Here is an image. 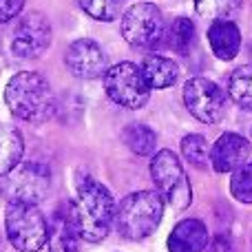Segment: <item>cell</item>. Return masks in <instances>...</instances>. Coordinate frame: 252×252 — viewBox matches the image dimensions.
I'll use <instances>...</instances> for the list:
<instances>
[{
    "label": "cell",
    "instance_id": "obj_9",
    "mask_svg": "<svg viewBox=\"0 0 252 252\" xmlns=\"http://www.w3.org/2000/svg\"><path fill=\"white\" fill-rule=\"evenodd\" d=\"M51 44V25L40 11H29L18 20L11 35V53L20 60H35Z\"/></svg>",
    "mask_w": 252,
    "mask_h": 252
},
{
    "label": "cell",
    "instance_id": "obj_16",
    "mask_svg": "<svg viewBox=\"0 0 252 252\" xmlns=\"http://www.w3.org/2000/svg\"><path fill=\"white\" fill-rule=\"evenodd\" d=\"M22 153H25V142L18 128L0 122V177L13 173L20 166Z\"/></svg>",
    "mask_w": 252,
    "mask_h": 252
},
{
    "label": "cell",
    "instance_id": "obj_24",
    "mask_svg": "<svg viewBox=\"0 0 252 252\" xmlns=\"http://www.w3.org/2000/svg\"><path fill=\"white\" fill-rule=\"evenodd\" d=\"M230 192L241 204H252V164H244L232 173Z\"/></svg>",
    "mask_w": 252,
    "mask_h": 252
},
{
    "label": "cell",
    "instance_id": "obj_12",
    "mask_svg": "<svg viewBox=\"0 0 252 252\" xmlns=\"http://www.w3.org/2000/svg\"><path fill=\"white\" fill-rule=\"evenodd\" d=\"M252 153L250 142L239 133H223L210 146V166L215 173H235L244 164H248Z\"/></svg>",
    "mask_w": 252,
    "mask_h": 252
},
{
    "label": "cell",
    "instance_id": "obj_13",
    "mask_svg": "<svg viewBox=\"0 0 252 252\" xmlns=\"http://www.w3.org/2000/svg\"><path fill=\"white\" fill-rule=\"evenodd\" d=\"M80 230L75 223L73 204H64L56 208L49 219V252H78Z\"/></svg>",
    "mask_w": 252,
    "mask_h": 252
},
{
    "label": "cell",
    "instance_id": "obj_20",
    "mask_svg": "<svg viewBox=\"0 0 252 252\" xmlns=\"http://www.w3.org/2000/svg\"><path fill=\"white\" fill-rule=\"evenodd\" d=\"M244 0H195V9L208 20H230L241 9Z\"/></svg>",
    "mask_w": 252,
    "mask_h": 252
},
{
    "label": "cell",
    "instance_id": "obj_3",
    "mask_svg": "<svg viewBox=\"0 0 252 252\" xmlns=\"http://www.w3.org/2000/svg\"><path fill=\"white\" fill-rule=\"evenodd\" d=\"M164 197L159 190H137L126 195L115 213L118 232L128 241H142L157 230L164 217Z\"/></svg>",
    "mask_w": 252,
    "mask_h": 252
},
{
    "label": "cell",
    "instance_id": "obj_11",
    "mask_svg": "<svg viewBox=\"0 0 252 252\" xmlns=\"http://www.w3.org/2000/svg\"><path fill=\"white\" fill-rule=\"evenodd\" d=\"M51 170L40 161H29L13 170L11 177V199H22L29 204H40L49 192Z\"/></svg>",
    "mask_w": 252,
    "mask_h": 252
},
{
    "label": "cell",
    "instance_id": "obj_4",
    "mask_svg": "<svg viewBox=\"0 0 252 252\" xmlns=\"http://www.w3.org/2000/svg\"><path fill=\"white\" fill-rule=\"evenodd\" d=\"M4 228L18 252H40L49 241V223L38 204L11 199L4 208Z\"/></svg>",
    "mask_w": 252,
    "mask_h": 252
},
{
    "label": "cell",
    "instance_id": "obj_15",
    "mask_svg": "<svg viewBox=\"0 0 252 252\" xmlns=\"http://www.w3.org/2000/svg\"><path fill=\"white\" fill-rule=\"evenodd\" d=\"M208 42L219 60H235L241 49V31L232 20H213L208 27Z\"/></svg>",
    "mask_w": 252,
    "mask_h": 252
},
{
    "label": "cell",
    "instance_id": "obj_22",
    "mask_svg": "<svg viewBox=\"0 0 252 252\" xmlns=\"http://www.w3.org/2000/svg\"><path fill=\"white\" fill-rule=\"evenodd\" d=\"M195 42V25L188 18H175L168 29V44L173 51L188 53Z\"/></svg>",
    "mask_w": 252,
    "mask_h": 252
},
{
    "label": "cell",
    "instance_id": "obj_21",
    "mask_svg": "<svg viewBox=\"0 0 252 252\" xmlns=\"http://www.w3.org/2000/svg\"><path fill=\"white\" fill-rule=\"evenodd\" d=\"M182 155L195 168H206L210 164V146L204 135H186L182 139Z\"/></svg>",
    "mask_w": 252,
    "mask_h": 252
},
{
    "label": "cell",
    "instance_id": "obj_23",
    "mask_svg": "<svg viewBox=\"0 0 252 252\" xmlns=\"http://www.w3.org/2000/svg\"><path fill=\"white\" fill-rule=\"evenodd\" d=\"M78 4L87 16L100 22L115 20L120 13V0H78Z\"/></svg>",
    "mask_w": 252,
    "mask_h": 252
},
{
    "label": "cell",
    "instance_id": "obj_25",
    "mask_svg": "<svg viewBox=\"0 0 252 252\" xmlns=\"http://www.w3.org/2000/svg\"><path fill=\"white\" fill-rule=\"evenodd\" d=\"M25 7V0H0V25L9 22L18 16Z\"/></svg>",
    "mask_w": 252,
    "mask_h": 252
},
{
    "label": "cell",
    "instance_id": "obj_10",
    "mask_svg": "<svg viewBox=\"0 0 252 252\" xmlns=\"http://www.w3.org/2000/svg\"><path fill=\"white\" fill-rule=\"evenodd\" d=\"M64 64L75 78L95 80L106 73V53L95 40L80 38L69 44L64 53Z\"/></svg>",
    "mask_w": 252,
    "mask_h": 252
},
{
    "label": "cell",
    "instance_id": "obj_5",
    "mask_svg": "<svg viewBox=\"0 0 252 252\" xmlns=\"http://www.w3.org/2000/svg\"><path fill=\"white\" fill-rule=\"evenodd\" d=\"M151 177L159 195L173 210H184L192 201V188L184 166L173 151H157L151 161Z\"/></svg>",
    "mask_w": 252,
    "mask_h": 252
},
{
    "label": "cell",
    "instance_id": "obj_6",
    "mask_svg": "<svg viewBox=\"0 0 252 252\" xmlns=\"http://www.w3.org/2000/svg\"><path fill=\"white\" fill-rule=\"evenodd\" d=\"M104 91L115 104L124 109H142L153 89L144 78L142 66L133 62H120L104 73Z\"/></svg>",
    "mask_w": 252,
    "mask_h": 252
},
{
    "label": "cell",
    "instance_id": "obj_17",
    "mask_svg": "<svg viewBox=\"0 0 252 252\" xmlns=\"http://www.w3.org/2000/svg\"><path fill=\"white\" fill-rule=\"evenodd\" d=\"M142 73H144V78H146V82L151 89H168L177 82L179 69L170 58L155 56V53H153V56L144 58Z\"/></svg>",
    "mask_w": 252,
    "mask_h": 252
},
{
    "label": "cell",
    "instance_id": "obj_19",
    "mask_svg": "<svg viewBox=\"0 0 252 252\" xmlns=\"http://www.w3.org/2000/svg\"><path fill=\"white\" fill-rule=\"evenodd\" d=\"M124 144L135 155H153L157 146V135L146 124H128L124 128Z\"/></svg>",
    "mask_w": 252,
    "mask_h": 252
},
{
    "label": "cell",
    "instance_id": "obj_2",
    "mask_svg": "<svg viewBox=\"0 0 252 252\" xmlns=\"http://www.w3.org/2000/svg\"><path fill=\"white\" fill-rule=\"evenodd\" d=\"M115 201L109 188L102 186L93 177H84L78 184V199L73 201V215L80 237L89 244L106 239L115 221Z\"/></svg>",
    "mask_w": 252,
    "mask_h": 252
},
{
    "label": "cell",
    "instance_id": "obj_18",
    "mask_svg": "<svg viewBox=\"0 0 252 252\" xmlns=\"http://www.w3.org/2000/svg\"><path fill=\"white\" fill-rule=\"evenodd\" d=\"M228 95L239 109L252 111V64H244L230 73Z\"/></svg>",
    "mask_w": 252,
    "mask_h": 252
},
{
    "label": "cell",
    "instance_id": "obj_8",
    "mask_svg": "<svg viewBox=\"0 0 252 252\" xmlns=\"http://www.w3.org/2000/svg\"><path fill=\"white\" fill-rule=\"evenodd\" d=\"M182 95L190 115L204 124H217L226 113V95L208 78H190Z\"/></svg>",
    "mask_w": 252,
    "mask_h": 252
},
{
    "label": "cell",
    "instance_id": "obj_1",
    "mask_svg": "<svg viewBox=\"0 0 252 252\" xmlns=\"http://www.w3.org/2000/svg\"><path fill=\"white\" fill-rule=\"evenodd\" d=\"M4 102L13 118L42 124L56 115V97L49 82L35 71H20L4 87Z\"/></svg>",
    "mask_w": 252,
    "mask_h": 252
},
{
    "label": "cell",
    "instance_id": "obj_7",
    "mask_svg": "<svg viewBox=\"0 0 252 252\" xmlns=\"http://www.w3.org/2000/svg\"><path fill=\"white\" fill-rule=\"evenodd\" d=\"M122 38L135 49H151L164 35V16L153 2H137L122 16Z\"/></svg>",
    "mask_w": 252,
    "mask_h": 252
},
{
    "label": "cell",
    "instance_id": "obj_14",
    "mask_svg": "<svg viewBox=\"0 0 252 252\" xmlns=\"http://www.w3.org/2000/svg\"><path fill=\"white\" fill-rule=\"evenodd\" d=\"M208 246V228L199 219H184L168 235V252H204Z\"/></svg>",
    "mask_w": 252,
    "mask_h": 252
}]
</instances>
